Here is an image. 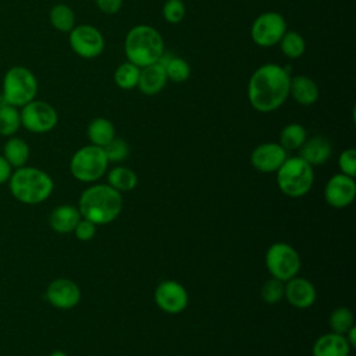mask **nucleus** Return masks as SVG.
I'll return each mask as SVG.
<instances>
[{"label": "nucleus", "instance_id": "1", "mask_svg": "<svg viewBox=\"0 0 356 356\" xmlns=\"http://www.w3.org/2000/svg\"><path fill=\"white\" fill-rule=\"evenodd\" d=\"M289 71L275 63L257 67L248 82V100L259 113L280 108L289 96Z\"/></svg>", "mask_w": 356, "mask_h": 356}, {"label": "nucleus", "instance_id": "2", "mask_svg": "<svg viewBox=\"0 0 356 356\" xmlns=\"http://www.w3.org/2000/svg\"><path fill=\"white\" fill-rule=\"evenodd\" d=\"M78 210L82 218L96 225H104L114 221L122 210L121 192L108 184H97L86 188L79 197Z\"/></svg>", "mask_w": 356, "mask_h": 356}, {"label": "nucleus", "instance_id": "3", "mask_svg": "<svg viewBox=\"0 0 356 356\" xmlns=\"http://www.w3.org/2000/svg\"><path fill=\"white\" fill-rule=\"evenodd\" d=\"M8 189L19 203L39 204L50 197L54 182L46 171L38 167L24 165L13 170L8 179Z\"/></svg>", "mask_w": 356, "mask_h": 356}, {"label": "nucleus", "instance_id": "4", "mask_svg": "<svg viewBox=\"0 0 356 356\" xmlns=\"http://www.w3.org/2000/svg\"><path fill=\"white\" fill-rule=\"evenodd\" d=\"M124 53L127 61L146 67L160 61L164 54V40L160 32L150 25H135L125 36Z\"/></svg>", "mask_w": 356, "mask_h": 356}, {"label": "nucleus", "instance_id": "5", "mask_svg": "<svg viewBox=\"0 0 356 356\" xmlns=\"http://www.w3.org/2000/svg\"><path fill=\"white\" fill-rule=\"evenodd\" d=\"M38 88V79L31 70L24 65H14L3 76L1 97L7 104L21 108L36 99Z\"/></svg>", "mask_w": 356, "mask_h": 356}, {"label": "nucleus", "instance_id": "6", "mask_svg": "<svg viewBox=\"0 0 356 356\" xmlns=\"http://www.w3.org/2000/svg\"><path fill=\"white\" fill-rule=\"evenodd\" d=\"M313 167L299 156L286 157L277 170V184L280 191L289 197L305 196L313 185Z\"/></svg>", "mask_w": 356, "mask_h": 356}, {"label": "nucleus", "instance_id": "7", "mask_svg": "<svg viewBox=\"0 0 356 356\" xmlns=\"http://www.w3.org/2000/svg\"><path fill=\"white\" fill-rule=\"evenodd\" d=\"M108 160L103 147L86 145L78 149L70 161L72 177L81 182H95L107 171Z\"/></svg>", "mask_w": 356, "mask_h": 356}, {"label": "nucleus", "instance_id": "8", "mask_svg": "<svg viewBox=\"0 0 356 356\" xmlns=\"http://www.w3.org/2000/svg\"><path fill=\"white\" fill-rule=\"evenodd\" d=\"M266 267L273 278L285 282L298 275L300 270V256L291 245L277 242L267 249Z\"/></svg>", "mask_w": 356, "mask_h": 356}, {"label": "nucleus", "instance_id": "9", "mask_svg": "<svg viewBox=\"0 0 356 356\" xmlns=\"http://www.w3.org/2000/svg\"><path fill=\"white\" fill-rule=\"evenodd\" d=\"M21 127L33 134H46L51 131L58 122V114L56 108L44 102L33 99L19 110Z\"/></svg>", "mask_w": 356, "mask_h": 356}, {"label": "nucleus", "instance_id": "10", "mask_svg": "<svg viewBox=\"0 0 356 356\" xmlns=\"http://www.w3.org/2000/svg\"><path fill=\"white\" fill-rule=\"evenodd\" d=\"M286 31V21L280 13L266 11L252 22L250 38L260 47H273L278 44Z\"/></svg>", "mask_w": 356, "mask_h": 356}, {"label": "nucleus", "instance_id": "11", "mask_svg": "<svg viewBox=\"0 0 356 356\" xmlns=\"http://www.w3.org/2000/svg\"><path fill=\"white\" fill-rule=\"evenodd\" d=\"M68 42L75 54L82 58H96L104 50V38L102 32L88 24L75 25L68 32Z\"/></svg>", "mask_w": 356, "mask_h": 356}, {"label": "nucleus", "instance_id": "12", "mask_svg": "<svg viewBox=\"0 0 356 356\" xmlns=\"http://www.w3.org/2000/svg\"><path fill=\"white\" fill-rule=\"evenodd\" d=\"M188 292L186 289L174 280L163 281L157 285L154 291V302L165 313L177 314L186 309L188 306Z\"/></svg>", "mask_w": 356, "mask_h": 356}, {"label": "nucleus", "instance_id": "13", "mask_svg": "<svg viewBox=\"0 0 356 356\" xmlns=\"http://www.w3.org/2000/svg\"><path fill=\"white\" fill-rule=\"evenodd\" d=\"M44 298L53 307L70 310L79 303L81 289L72 280L56 278L47 285Z\"/></svg>", "mask_w": 356, "mask_h": 356}, {"label": "nucleus", "instance_id": "14", "mask_svg": "<svg viewBox=\"0 0 356 356\" xmlns=\"http://www.w3.org/2000/svg\"><path fill=\"white\" fill-rule=\"evenodd\" d=\"M356 196L355 178L345 174L332 175L324 188L325 202L334 209L348 207Z\"/></svg>", "mask_w": 356, "mask_h": 356}, {"label": "nucleus", "instance_id": "15", "mask_svg": "<svg viewBox=\"0 0 356 356\" xmlns=\"http://www.w3.org/2000/svg\"><path fill=\"white\" fill-rule=\"evenodd\" d=\"M286 157V150L280 143L267 142L253 149L250 163L260 172H274L282 165Z\"/></svg>", "mask_w": 356, "mask_h": 356}, {"label": "nucleus", "instance_id": "16", "mask_svg": "<svg viewBox=\"0 0 356 356\" xmlns=\"http://www.w3.org/2000/svg\"><path fill=\"white\" fill-rule=\"evenodd\" d=\"M314 285L302 277H293L284 284V298L296 309H307L316 302Z\"/></svg>", "mask_w": 356, "mask_h": 356}, {"label": "nucleus", "instance_id": "17", "mask_svg": "<svg viewBox=\"0 0 356 356\" xmlns=\"http://www.w3.org/2000/svg\"><path fill=\"white\" fill-rule=\"evenodd\" d=\"M167 75L164 71V67L157 61L154 64L146 65L140 68L139 79H138V89L147 96H153L160 93L165 83H167Z\"/></svg>", "mask_w": 356, "mask_h": 356}, {"label": "nucleus", "instance_id": "18", "mask_svg": "<svg viewBox=\"0 0 356 356\" xmlns=\"http://www.w3.org/2000/svg\"><path fill=\"white\" fill-rule=\"evenodd\" d=\"M331 143L325 136L316 135L310 139H306L305 143L299 147V157L306 163L313 165L324 164L331 156Z\"/></svg>", "mask_w": 356, "mask_h": 356}, {"label": "nucleus", "instance_id": "19", "mask_svg": "<svg viewBox=\"0 0 356 356\" xmlns=\"http://www.w3.org/2000/svg\"><path fill=\"white\" fill-rule=\"evenodd\" d=\"M350 345L345 335L328 332L318 337L313 345V356H349Z\"/></svg>", "mask_w": 356, "mask_h": 356}, {"label": "nucleus", "instance_id": "20", "mask_svg": "<svg viewBox=\"0 0 356 356\" xmlns=\"http://www.w3.org/2000/svg\"><path fill=\"white\" fill-rule=\"evenodd\" d=\"M318 86L307 75H295L291 76L289 83V96L302 106H312L318 99Z\"/></svg>", "mask_w": 356, "mask_h": 356}, {"label": "nucleus", "instance_id": "21", "mask_svg": "<svg viewBox=\"0 0 356 356\" xmlns=\"http://www.w3.org/2000/svg\"><path fill=\"white\" fill-rule=\"evenodd\" d=\"M81 218L78 207L72 204H60L51 210L49 216V225L58 234H70Z\"/></svg>", "mask_w": 356, "mask_h": 356}, {"label": "nucleus", "instance_id": "22", "mask_svg": "<svg viewBox=\"0 0 356 356\" xmlns=\"http://www.w3.org/2000/svg\"><path fill=\"white\" fill-rule=\"evenodd\" d=\"M86 135L90 140V145L104 147L115 138V129L110 120L104 117H96L88 124Z\"/></svg>", "mask_w": 356, "mask_h": 356}, {"label": "nucleus", "instance_id": "23", "mask_svg": "<svg viewBox=\"0 0 356 356\" xmlns=\"http://www.w3.org/2000/svg\"><path fill=\"white\" fill-rule=\"evenodd\" d=\"M1 154L13 168H19L26 165L29 159V146L25 139L14 135L6 140Z\"/></svg>", "mask_w": 356, "mask_h": 356}, {"label": "nucleus", "instance_id": "24", "mask_svg": "<svg viewBox=\"0 0 356 356\" xmlns=\"http://www.w3.org/2000/svg\"><path fill=\"white\" fill-rule=\"evenodd\" d=\"M50 24L54 29L68 33L75 26V13L74 10L63 3H58L50 8L49 13Z\"/></svg>", "mask_w": 356, "mask_h": 356}, {"label": "nucleus", "instance_id": "25", "mask_svg": "<svg viewBox=\"0 0 356 356\" xmlns=\"http://www.w3.org/2000/svg\"><path fill=\"white\" fill-rule=\"evenodd\" d=\"M159 63L164 67L167 79L171 82H175V83L185 82L191 75V67H189L188 61L182 57L170 56V57H167V60L160 58Z\"/></svg>", "mask_w": 356, "mask_h": 356}, {"label": "nucleus", "instance_id": "26", "mask_svg": "<svg viewBox=\"0 0 356 356\" xmlns=\"http://www.w3.org/2000/svg\"><path fill=\"white\" fill-rule=\"evenodd\" d=\"M108 185L118 192L132 191L138 185L136 174L128 167H114L107 174Z\"/></svg>", "mask_w": 356, "mask_h": 356}, {"label": "nucleus", "instance_id": "27", "mask_svg": "<svg viewBox=\"0 0 356 356\" xmlns=\"http://www.w3.org/2000/svg\"><path fill=\"white\" fill-rule=\"evenodd\" d=\"M307 139V132L303 125L291 122L285 125L280 134V145L288 150H298Z\"/></svg>", "mask_w": 356, "mask_h": 356}, {"label": "nucleus", "instance_id": "28", "mask_svg": "<svg viewBox=\"0 0 356 356\" xmlns=\"http://www.w3.org/2000/svg\"><path fill=\"white\" fill-rule=\"evenodd\" d=\"M278 46L281 49V53L291 60L302 57L306 50V42L303 36L296 31H286L278 42Z\"/></svg>", "mask_w": 356, "mask_h": 356}, {"label": "nucleus", "instance_id": "29", "mask_svg": "<svg viewBox=\"0 0 356 356\" xmlns=\"http://www.w3.org/2000/svg\"><path fill=\"white\" fill-rule=\"evenodd\" d=\"M140 74V67L125 61L121 63L114 71V82L120 89L129 90L138 86V79Z\"/></svg>", "mask_w": 356, "mask_h": 356}, {"label": "nucleus", "instance_id": "30", "mask_svg": "<svg viewBox=\"0 0 356 356\" xmlns=\"http://www.w3.org/2000/svg\"><path fill=\"white\" fill-rule=\"evenodd\" d=\"M21 127V117L18 107L11 104L0 106V135L10 138L17 134Z\"/></svg>", "mask_w": 356, "mask_h": 356}, {"label": "nucleus", "instance_id": "31", "mask_svg": "<svg viewBox=\"0 0 356 356\" xmlns=\"http://www.w3.org/2000/svg\"><path fill=\"white\" fill-rule=\"evenodd\" d=\"M328 323H330V327H331L332 332L343 335L349 328H352L355 325L353 313L348 307H345V306L337 307L330 314Z\"/></svg>", "mask_w": 356, "mask_h": 356}, {"label": "nucleus", "instance_id": "32", "mask_svg": "<svg viewBox=\"0 0 356 356\" xmlns=\"http://www.w3.org/2000/svg\"><path fill=\"white\" fill-rule=\"evenodd\" d=\"M103 150L106 153L108 163H120V161L125 160L129 154V146L121 138H114L110 143H107L103 147Z\"/></svg>", "mask_w": 356, "mask_h": 356}, {"label": "nucleus", "instance_id": "33", "mask_svg": "<svg viewBox=\"0 0 356 356\" xmlns=\"http://www.w3.org/2000/svg\"><path fill=\"white\" fill-rule=\"evenodd\" d=\"M163 18L168 24H179L186 14V8L182 0H165L163 4Z\"/></svg>", "mask_w": 356, "mask_h": 356}, {"label": "nucleus", "instance_id": "34", "mask_svg": "<svg viewBox=\"0 0 356 356\" xmlns=\"http://www.w3.org/2000/svg\"><path fill=\"white\" fill-rule=\"evenodd\" d=\"M260 295L266 303L273 305V303L280 302L284 298V282L271 277V280H268L263 284Z\"/></svg>", "mask_w": 356, "mask_h": 356}, {"label": "nucleus", "instance_id": "35", "mask_svg": "<svg viewBox=\"0 0 356 356\" xmlns=\"http://www.w3.org/2000/svg\"><path fill=\"white\" fill-rule=\"evenodd\" d=\"M338 165L342 174L355 178L356 175V150L353 147L343 150L338 157Z\"/></svg>", "mask_w": 356, "mask_h": 356}, {"label": "nucleus", "instance_id": "36", "mask_svg": "<svg viewBox=\"0 0 356 356\" xmlns=\"http://www.w3.org/2000/svg\"><path fill=\"white\" fill-rule=\"evenodd\" d=\"M72 232L75 234V236H76L79 241L88 242V241H90V239H93L95 235H96V224H93L92 221H89V220H86V218H81V220L78 221V224L75 225V228H74Z\"/></svg>", "mask_w": 356, "mask_h": 356}, {"label": "nucleus", "instance_id": "37", "mask_svg": "<svg viewBox=\"0 0 356 356\" xmlns=\"http://www.w3.org/2000/svg\"><path fill=\"white\" fill-rule=\"evenodd\" d=\"M96 3V7L103 13V14H107V15H113V14H117L121 7H122V0H95Z\"/></svg>", "mask_w": 356, "mask_h": 356}, {"label": "nucleus", "instance_id": "38", "mask_svg": "<svg viewBox=\"0 0 356 356\" xmlns=\"http://www.w3.org/2000/svg\"><path fill=\"white\" fill-rule=\"evenodd\" d=\"M11 174H13V167H11L10 163L4 159V156L0 154V185L8 182Z\"/></svg>", "mask_w": 356, "mask_h": 356}, {"label": "nucleus", "instance_id": "39", "mask_svg": "<svg viewBox=\"0 0 356 356\" xmlns=\"http://www.w3.org/2000/svg\"><path fill=\"white\" fill-rule=\"evenodd\" d=\"M343 335H345L348 343L350 345V348H355V346H356V327L353 325V327L349 328Z\"/></svg>", "mask_w": 356, "mask_h": 356}, {"label": "nucleus", "instance_id": "40", "mask_svg": "<svg viewBox=\"0 0 356 356\" xmlns=\"http://www.w3.org/2000/svg\"><path fill=\"white\" fill-rule=\"evenodd\" d=\"M49 356H67V353H64L63 350H54Z\"/></svg>", "mask_w": 356, "mask_h": 356}]
</instances>
